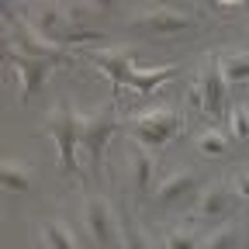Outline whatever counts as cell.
<instances>
[{"label":"cell","instance_id":"obj_20","mask_svg":"<svg viewBox=\"0 0 249 249\" xmlns=\"http://www.w3.org/2000/svg\"><path fill=\"white\" fill-rule=\"evenodd\" d=\"M121 246H124V249H152L149 239H145L135 225H121Z\"/></svg>","mask_w":249,"mask_h":249},{"label":"cell","instance_id":"obj_8","mask_svg":"<svg viewBox=\"0 0 249 249\" xmlns=\"http://www.w3.org/2000/svg\"><path fill=\"white\" fill-rule=\"evenodd\" d=\"M201 90H204V118H222L229 83H225V76H222L218 59H208V62H204V70H201Z\"/></svg>","mask_w":249,"mask_h":249},{"label":"cell","instance_id":"obj_7","mask_svg":"<svg viewBox=\"0 0 249 249\" xmlns=\"http://www.w3.org/2000/svg\"><path fill=\"white\" fill-rule=\"evenodd\" d=\"M156 204H163V208H177L183 201H191V197H201L197 194V177L191 170H173L166 173V180H160V187H156Z\"/></svg>","mask_w":249,"mask_h":249},{"label":"cell","instance_id":"obj_6","mask_svg":"<svg viewBox=\"0 0 249 249\" xmlns=\"http://www.w3.org/2000/svg\"><path fill=\"white\" fill-rule=\"evenodd\" d=\"M11 76H14L18 93L28 101V97H35V93H38V87H42V80H45V62L35 59V55H28V52H21V49L11 42Z\"/></svg>","mask_w":249,"mask_h":249},{"label":"cell","instance_id":"obj_24","mask_svg":"<svg viewBox=\"0 0 249 249\" xmlns=\"http://www.w3.org/2000/svg\"><path fill=\"white\" fill-rule=\"evenodd\" d=\"M218 4H225V7H239L242 0H218Z\"/></svg>","mask_w":249,"mask_h":249},{"label":"cell","instance_id":"obj_4","mask_svg":"<svg viewBox=\"0 0 249 249\" xmlns=\"http://www.w3.org/2000/svg\"><path fill=\"white\" fill-rule=\"evenodd\" d=\"M80 214H83L87 235L93 239V246H97V249H111V246L121 242L118 214H114V208H111L104 197H87L83 208H80Z\"/></svg>","mask_w":249,"mask_h":249},{"label":"cell","instance_id":"obj_16","mask_svg":"<svg viewBox=\"0 0 249 249\" xmlns=\"http://www.w3.org/2000/svg\"><path fill=\"white\" fill-rule=\"evenodd\" d=\"M194 149H197L201 156H208V160H218V156H225V152H229V135H222L218 128H208V132L197 135Z\"/></svg>","mask_w":249,"mask_h":249},{"label":"cell","instance_id":"obj_2","mask_svg":"<svg viewBox=\"0 0 249 249\" xmlns=\"http://www.w3.org/2000/svg\"><path fill=\"white\" fill-rule=\"evenodd\" d=\"M128 128L142 149H160V145L173 142V135L180 132V114L173 107H152V111L135 114L128 121Z\"/></svg>","mask_w":249,"mask_h":249},{"label":"cell","instance_id":"obj_22","mask_svg":"<svg viewBox=\"0 0 249 249\" xmlns=\"http://www.w3.org/2000/svg\"><path fill=\"white\" fill-rule=\"evenodd\" d=\"M232 191H235V197H239L242 204H249V173H239V177L232 180Z\"/></svg>","mask_w":249,"mask_h":249},{"label":"cell","instance_id":"obj_12","mask_svg":"<svg viewBox=\"0 0 249 249\" xmlns=\"http://www.w3.org/2000/svg\"><path fill=\"white\" fill-rule=\"evenodd\" d=\"M42 246L45 249H80L76 232L62 222V218H49V222L42 225Z\"/></svg>","mask_w":249,"mask_h":249},{"label":"cell","instance_id":"obj_10","mask_svg":"<svg viewBox=\"0 0 249 249\" xmlns=\"http://www.w3.org/2000/svg\"><path fill=\"white\" fill-rule=\"evenodd\" d=\"M90 59H93V66L104 76H111L114 83H128L132 73H135V59L124 49H101V52H90Z\"/></svg>","mask_w":249,"mask_h":249},{"label":"cell","instance_id":"obj_11","mask_svg":"<svg viewBox=\"0 0 249 249\" xmlns=\"http://www.w3.org/2000/svg\"><path fill=\"white\" fill-rule=\"evenodd\" d=\"M128 177H132V187L139 194H149L152 191V180H156V160L139 145V149H128Z\"/></svg>","mask_w":249,"mask_h":249},{"label":"cell","instance_id":"obj_5","mask_svg":"<svg viewBox=\"0 0 249 249\" xmlns=\"http://www.w3.org/2000/svg\"><path fill=\"white\" fill-rule=\"evenodd\" d=\"M111 132H114V118H111L107 111L80 114V160L101 163L104 145L111 142Z\"/></svg>","mask_w":249,"mask_h":249},{"label":"cell","instance_id":"obj_14","mask_svg":"<svg viewBox=\"0 0 249 249\" xmlns=\"http://www.w3.org/2000/svg\"><path fill=\"white\" fill-rule=\"evenodd\" d=\"M0 180H4V191L7 194H28V187H31V166L28 163H18V160H7L4 170H0Z\"/></svg>","mask_w":249,"mask_h":249},{"label":"cell","instance_id":"obj_18","mask_svg":"<svg viewBox=\"0 0 249 249\" xmlns=\"http://www.w3.org/2000/svg\"><path fill=\"white\" fill-rule=\"evenodd\" d=\"M163 246L166 249H201V239L191 229H173V232H166Z\"/></svg>","mask_w":249,"mask_h":249},{"label":"cell","instance_id":"obj_23","mask_svg":"<svg viewBox=\"0 0 249 249\" xmlns=\"http://www.w3.org/2000/svg\"><path fill=\"white\" fill-rule=\"evenodd\" d=\"M145 4H152V7H177L180 0H145Z\"/></svg>","mask_w":249,"mask_h":249},{"label":"cell","instance_id":"obj_19","mask_svg":"<svg viewBox=\"0 0 249 249\" xmlns=\"http://www.w3.org/2000/svg\"><path fill=\"white\" fill-rule=\"evenodd\" d=\"M201 249H235V229H232V225L214 229V232L201 242Z\"/></svg>","mask_w":249,"mask_h":249},{"label":"cell","instance_id":"obj_1","mask_svg":"<svg viewBox=\"0 0 249 249\" xmlns=\"http://www.w3.org/2000/svg\"><path fill=\"white\" fill-rule=\"evenodd\" d=\"M49 139L55 145V156L66 173L76 170L80 163V114L70 104H55L49 114Z\"/></svg>","mask_w":249,"mask_h":249},{"label":"cell","instance_id":"obj_15","mask_svg":"<svg viewBox=\"0 0 249 249\" xmlns=\"http://www.w3.org/2000/svg\"><path fill=\"white\" fill-rule=\"evenodd\" d=\"M173 73H177L173 66H156V70H145V66H139V70L132 73L128 87H132V90H142V93H149V90H156L160 83H166Z\"/></svg>","mask_w":249,"mask_h":249},{"label":"cell","instance_id":"obj_13","mask_svg":"<svg viewBox=\"0 0 249 249\" xmlns=\"http://www.w3.org/2000/svg\"><path fill=\"white\" fill-rule=\"evenodd\" d=\"M218 66H222V76H225L229 87L246 83L249 80V49H235V52L222 55V59H218Z\"/></svg>","mask_w":249,"mask_h":249},{"label":"cell","instance_id":"obj_17","mask_svg":"<svg viewBox=\"0 0 249 249\" xmlns=\"http://www.w3.org/2000/svg\"><path fill=\"white\" fill-rule=\"evenodd\" d=\"M229 139H235V142L249 139V107L246 104H235L229 111Z\"/></svg>","mask_w":249,"mask_h":249},{"label":"cell","instance_id":"obj_3","mask_svg":"<svg viewBox=\"0 0 249 249\" xmlns=\"http://www.w3.org/2000/svg\"><path fill=\"white\" fill-rule=\"evenodd\" d=\"M132 28L145 38H177V35H187V31H197V21L194 14H187L180 7H152L142 18H135Z\"/></svg>","mask_w":249,"mask_h":249},{"label":"cell","instance_id":"obj_21","mask_svg":"<svg viewBox=\"0 0 249 249\" xmlns=\"http://www.w3.org/2000/svg\"><path fill=\"white\" fill-rule=\"evenodd\" d=\"M83 4H87L90 11L107 14V11H121V7H124V0H83Z\"/></svg>","mask_w":249,"mask_h":249},{"label":"cell","instance_id":"obj_9","mask_svg":"<svg viewBox=\"0 0 249 249\" xmlns=\"http://www.w3.org/2000/svg\"><path fill=\"white\" fill-rule=\"evenodd\" d=\"M232 204H235V191H232V187L229 183H211L197 197V218H201V222H222V218H229Z\"/></svg>","mask_w":249,"mask_h":249}]
</instances>
